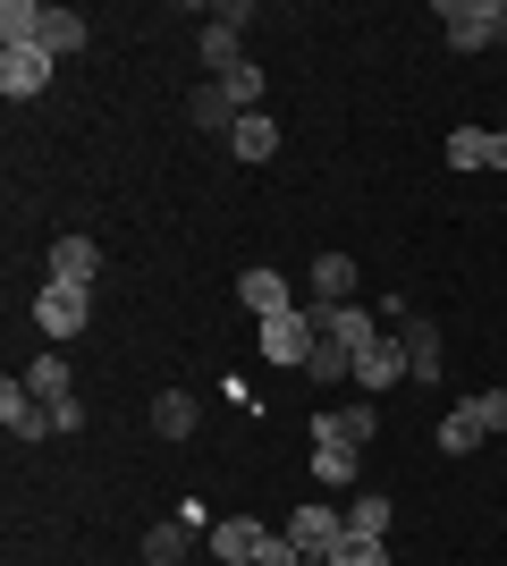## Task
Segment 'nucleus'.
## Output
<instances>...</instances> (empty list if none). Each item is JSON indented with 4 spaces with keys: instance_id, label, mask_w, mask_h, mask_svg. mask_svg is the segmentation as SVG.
I'll return each instance as SVG.
<instances>
[{
    "instance_id": "nucleus-1",
    "label": "nucleus",
    "mask_w": 507,
    "mask_h": 566,
    "mask_svg": "<svg viewBox=\"0 0 507 566\" xmlns=\"http://www.w3.org/2000/svg\"><path fill=\"white\" fill-rule=\"evenodd\" d=\"M440 25H448L457 51H483L507 34V0H440Z\"/></svg>"
},
{
    "instance_id": "nucleus-2",
    "label": "nucleus",
    "mask_w": 507,
    "mask_h": 566,
    "mask_svg": "<svg viewBox=\"0 0 507 566\" xmlns=\"http://www.w3.org/2000/svg\"><path fill=\"white\" fill-rule=\"evenodd\" d=\"M305 313H314V331H321V338H338V347L356 355V364L381 347V313H363V305H305Z\"/></svg>"
},
{
    "instance_id": "nucleus-3",
    "label": "nucleus",
    "mask_w": 507,
    "mask_h": 566,
    "mask_svg": "<svg viewBox=\"0 0 507 566\" xmlns=\"http://www.w3.org/2000/svg\"><path fill=\"white\" fill-rule=\"evenodd\" d=\"M288 542L305 549V558H338V549H347V516L314 499V507H296V516H288Z\"/></svg>"
},
{
    "instance_id": "nucleus-4",
    "label": "nucleus",
    "mask_w": 507,
    "mask_h": 566,
    "mask_svg": "<svg viewBox=\"0 0 507 566\" xmlns=\"http://www.w3.org/2000/svg\"><path fill=\"white\" fill-rule=\"evenodd\" d=\"M321 331H314V313H271L263 322V355L271 364H314Z\"/></svg>"
},
{
    "instance_id": "nucleus-5",
    "label": "nucleus",
    "mask_w": 507,
    "mask_h": 566,
    "mask_svg": "<svg viewBox=\"0 0 507 566\" xmlns=\"http://www.w3.org/2000/svg\"><path fill=\"white\" fill-rule=\"evenodd\" d=\"M85 313H94V296H85V287H68V280H51L43 296H34L43 338H76V331H85Z\"/></svg>"
},
{
    "instance_id": "nucleus-6",
    "label": "nucleus",
    "mask_w": 507,
    "mask_h": 566,
    "mask_svg": "<svg viewBox=\"0 0 507 566\" xmlns=\"http://www.w3.org/2000/svg\"><path fill=\"white\" fill-rule=\"evenodd\" d=\"M51 69H60V60H51V51L43 43H18V51H0V94H43V85H51Z\"/></svg>"
},
{
    "instance_id": "nucleus-7",
    "label": "nucleus",
    "mask_w": 507,
    "mask_h": 566,
    "mask_svg": "<svg viewBox=\"0 0 507 566\" xmlns=\"http://www.w3.org/2000/svg\"><path fill=\"white\" fill-rule=\"evenodd\" d=\"M263 542H271V533L254 516H220L212 524V566H254V558H263Z\"/></svg>"
},
{
    "instance_id": "nucleus-8",
    "label": "nucleus",
    "mask_w": 507,
    "mask_h": 566,
    "mask_svg": "<svg viewBox=\"0 0 507 566\" xmlns=\"http://www.w3.org/2000/svg\"><path fill=\"white\" fill-rule=\"evenodd\" d=\"M237 34H245V0H229V9H212V25H203V60H212L220 76H229V69H245Z\"/></svg>"
},
{
    "instance_id": "nucleus-9",
    "label": "nucleus",
    "mask_w": 507,
    "mask_h": 566,
    "mask_svg": "<svg viewBox=\"0 0 507 566\" xmlns=\"http://www.w3.org/2000/svg\"><path fill=\"white\" fill-rule=\"evenodd\" d=\"M51 280L94 287L102 280V245H94V237H51Z\"/></svg>"
},
{
    "instance_id": "nucleus-10",
    "label": "nucleus",
    "mask_w": 507,
    "mask_h": 566,
    "mask_svg": "<svg viewBox=\"0 0 507 566\" xmlns=\"http://www.w3.org/2000/svg\"><path fill=\"white\" fill-rule=\"evenodd\" d=\"M372 431H381V415H372V406L356 398L347 415H321V423H314V440H321V449H363Z\"/></svg>"
},
{
    "instance_id": "nucleus-11",
    "label": "nucleus",
    "mask_w": 507,
    "mask_h": 566,
    "mask_svg": "<svg viewBox=\"0 0 507 566\" xmlns=\"http://www.w3.org/2000/svg\"><path fill=\"white\" fill-rule=\"evenodd\" d=\"M406 373H414V364H406V347H398V331H389L381 347H372V355L356 364V389H398Z\"/></svg>"
},
{
    "instance_id": "nucleus-12",
    "label": "nucleus",
    "mask_w": 507,
    "mask_h": 566,
    "mask_svg": "<svg viewBox=\"0 0 507 566\" xmlns=\"http://www.w3.org/2000/svg\"><path fill=\"white\" fill-rule=\"evenodd\" d=\"M43 25H51L43 0H0V43H9V51H18V43H43Z\"/></svg>"
},
{
    "instance_id": "nucleus-13",
    "label": "nucleus",
    "mask_w": 507,
    "mask_h": 566,
    "mask_svg": "<svg viewBox=\"0 0 507 566\" xmlns=\"http://www.w3.org/2000/svg\"><path fill=\"white\" fill-rule=\"evenodd\" d=\"M229 153H237V161H271V153H279V127H271L263 111H245L237 127H229Z\"/></svg>"
},
{
    "instance_id": "nucleus-14",
    "label": "nucleus",
    "mask_w": 507,
    "mask_h": 566,
    "mask_svg": "<svg viewBox=\"0 0 507 566\" xmlns=\"http://www.w3.org/2000/svg\"><path fill=\"white\" fill-rule=\"evenodd\" d=\"M314 305H356V262H347V254L314 262Z\"/></svg>"
},
{
    "instance_id": "nucleus-15",
    "label": "nucleus",
    "mask_w": 507,
    "mask_h": 566,
    "mask_svg": "<svg viewBox=\"0 0 507 566\" xmlns=\"http://www.w3.org/2000/svg\"><path fill=\"white\" fill-rule=\"evenodd\" d=\"M398 347H406L414 380H432V373H440V331H432V322H414V313H406V322H398Z\"/></svg>"
},
{
    "instance_id": "nucleus-16",
    "label": "nucleus",
    "mask_w": 507,
    "mask_h": 566,
    "mask_svg": "<svg viewBox=\"0 0 507 566\" xmlns=\"http://www.w3.org/2000/svg\"><path fill=\"white\" fill-rule=\"evenodd\" d=\"M187 542H194V524H187V516H161V524L145 533V558H152V566H187Z\"/></svg>"
},
{
    "instance_id": "nucleus-17",
    "label": "nucleus",
    "mask_w": 507,
    "mask_h": 566,
    "mask_svg": "<svg viewBox=\"0 0 507 566\" xmlns=\"http://www.w3.org/2000/svg\"><path fill=\"white\" fill-rule=\"evenodd\" d=\"M25 398L68 406V398H76V389H68V364H60V355H34V364H25Z\"/></svg>"
},
{
    "instance_id": "nucleus-18",
    "label": "nucleus",
    "mask_w": 507,
    "mask_h": 566,
    "mask_svg": "<svg viewBox=\"0 0 507 566\" xmlns=\"http://www.w3.org/2000/svg\"><path fill=\"white\" fill-rule=\"evenodd\" d=\"M237 296H245L254 313H263V322H271V313H296V305H288V280H279V271H245V280H237Z\"/></svg>"
},
{
    "instance_id": "nucleus-19",
    "label": "nucleus",
    "mask_w": 507,
    "mask_h": 566,
    "mask_svg": "<svg viewBox=\"0 0 507 566\" xmlns=\"http://www.w3.org/2000/svg\"><path fill=\"white\" fill-rule=\"evenodd\" d=\"M152 431H161V440H187L194 431V398L187 389H161V398H152Z\"/></svg>"
},
{
    "instance_id": "nucleus-20",
    "label": "nucleus",
    "mask_w": 507,
    "mask_h": 566,
    "mask_svg": "<svg viewBox=\"0 0 507 566\" xmlns=\"http://www.w3.org/2000/svg\"><path fill=\"white\" fill-rule=\"evenodd\" d=\"M440 449H448V457H474V449H483V415H474V398L440 423Z\"/></svg>"
},
{
    "instance_id": "nucleus-21",
    "label": "nucleus",
    "mask_w": 507,
    "mask_h": 566,
    "mask_svg": "<svg viewBox=\"0 0 507 566\" xmlns=\"http://www.w3.org/2000/svg\"><path fill=\"white\" fill-rule=\"evenodd\" d=\"M43 51H51V60L85 51V18H76V9H51V25H43Z\"/></svg>"
},
{
    "instance_id": "nucleus-22",
    "label": "nucleus",
    "mask_w": 507,
    "mask_h": 566,
    "mask_svg": "<svg viewBox=\"0 0 507 566\" xmlns=\"http://www.w3.org/2000/svg\"><path fill=\"white\" fill-rule=\"evenodd\" d=\"M448 169H490V136L483 127H448Z\"/></svg>"
},
{
    "instance_id": "nucleus-23",
    "label": "nucleus",
    "mask_w": 507,
    "mask_h": 566,
    "mask_svg": "<svg viewBox=\"0 0 507 566\" xmlns=\"http://www.w3.org/2000/svg\"><path fill=\"white\" fill-rule=\"evenodd\" d=\"M220 94L237 102V118H245V111H263V69H254V60H245V69H229V76H220Z\"/></svg>"
},
{
    "instance_id": "nucleus-24",
    "label": "nucleus",
    "mask_w": 507,
    "mask_h": 566,
    "mask_svg": "<svg viewBox=\"0 0 507 566\" xmlns=\"http://www.w3.org/2000/svg\"><path fill=\"white\" fill-rule=\"evenodd\" d=\"M187 118H194V127H237V102L212 85V94H194V102H187Z\"/></svg>"
},
{
    "instance_id": "nucleus-25",
    "label": "nucleus",
    "mask_w": 507,
    "mask_h": 566,
    "mask_svg": "<svg viewBox=\"0 0 507 566\" xmlns=\"http://www.w3.org/2000/svg\"><path fill=\"white\" fill-rule=\"evenodd\" d=\"M305 373H314V380H347V373H356V355L338 347V338H321V347H314V364H305Z\"/></svg>"
},
{
    "instance_id": "nucleus-26",
    "label": "nucleus",
    "mask_w": 507,
    "mask_h": 566,
    "mask_svg": "<svg viewBox=\"0 0 507 566\" xmlns=\"http://www.w3.org/2000/svg\"><path fill=\"white\" fill-rule=\"evenodd\" d=\"M314 473L330 491H347V482H356V449H314Z\"/></svg>"
},
{
    "instance_id": "nucleus-27",
    "label": "nucleus",
    "mask_w": 507,
    "mask_h": 566,
    "mask_svg": "<svg viewBox=\"0 0 507 566\" xmlns=\"http://www.w3.org/2000/svg\"><path fill=\"white\" fill-rule=\"evenodd\" d=\"M347 533H363V542H381V533H389V499H356V516H347Z\"/></svg>"
},
{
    "instance_id": "nucleus-28",
    "label": "nucleus",
    "mask_w": 507,
    "mask_h": 566,
    "mask_svg": "<svg viewBox=\"0 0 507 566\" xmlns=\"http://www.w3.org/2000/svg\"><path fill=\"white\" fill-rule=\"evenodd\" d=\"M330 566H389V549H381V542H363V533H347V549H338Z\"/></svg>"
},
{
    "instance_id": "nucleus-29",
    "label": "nucleus",
    "mask_w": 507,
    "mask_h": 566,
    "mask_svg": "<svg viewBox=\"0 0 507 566\" xmlns=\"http://www.w3.org/2000/svg\"><path fill=\"white\" fill-rule=\"evenodd\" d=\"M474 415H483V431H507V389H483V398H474Z\"/></svg>"
},
{
    "instance_id": "nucleus-30",
    "label": "nucleus",
    "mask_w": 507,
    "mask_h": 566,
    "mask_svg": "<svg viewBox=\"0 0 507 566\" xmlns=\"http://www.w3.org/2000/svg\"><path fill=\"white\" fill-rule=\"evenodd\" d=\"M490 169H507V136H490Z\"/></svg>"
},
{
    "instance_id": "nucleus-31",
    "label": "nucleus",
    "mask_w": 507,
    "mask_h": 566,
    "mask_svg": "<svg viewBox=\"0 0 507 566\" xmlns=\"http://www.w3.org/2000/svg\"><path fill=\"white\" fill-rule=\"evenodd\" d=\"M305 566H330V558H305Z\"/></svg>"
}]
</instances>
